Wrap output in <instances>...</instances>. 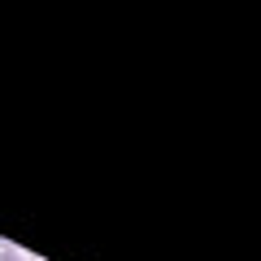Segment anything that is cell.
<instances>
[{
  "label": "cell",
  "instance_id": "cell-1",
  "mask_svg": "<svg viewBox=\"0 0 261 261\" xmlns=\"http://www.w3.org/2000/svg\"><path fill=\"white\" fill-rule=\"evenodd\" d=\"M0 261H27V257H22L18 248H5V252H0Z\"/></svg>",
  "mask_w": 261,
  "mask_h": 261
}]
</instances>
